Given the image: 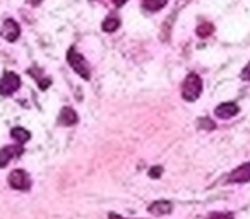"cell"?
I'll use <instances>...</instances> for the list:
<instances>
[{"instance_id":"obj_14","label":"cell","mask_w":250,"mask_h":219,"mask_svg":"<svg viewBox=\"0 0 250 219\" xmlns=\"http://www.w3.org/2000/svg\"><path fill=\"white\" fill-rule=\"evenodd\" d=\"M212 33H214V26H212L211 22H202V24L195 29V35H197L199 38H208Z\"/></svg>"},{"instance_id":"obj_20","label":"cell","mask_w":250,"mask_h":219,"mask_svg":"<svg viewBox=\"0 0 250 219\" xmlns=\"http://www.w3.org/2000/svg\"><path fill=\"white\" fill-rule=\"evenodd\" d=\"M108 219H130V218H124V216L117 214V212H110V214H108Z\"/></svg>"},{"instance_id":"obj_22","label":"cell","mask_w":250,"mask_h":219,"mask_svg":"<svg viewBox=\"0 0 250 219\" xmlns=\"http://www.w3.org/2000/svg\"><path fill=\"white\" fill-rule=\"evenodd\" d=\"M26 2H28L29 5H33V7H38V5L42 4L43 0H26Z\"/></svg>"},{"instance_id":"obj_3","label":"cell","mask_w":250,"mask_h":219,"mask_svg":"<svg viewBox=\"0 0 250 219\" xmlns=\"http://www.w3.org/2000/svg\"><path fill=\"white\" fill-rule=\"evenodd\" d=\"M19 87H21V77L16 72L7 70L0 77V96H12Z\"/></svg>"},{"instance_id":"obj_23","label":"cell","mask_w":250,"mask_h":219,"mask_svg":"<svg viewBox=\"0 0 250 219\" xmlns=\"http://www.w3.org/2000/svg\"><path fill=\"white\" fill-rule=\"evenodd\" d=\"M91 2H96V0H91Z\"/></svg>"},{"instance_id":"obj_1","label":"cell","mask_w":250,"mask_h":219,"mask_svg":"<svg viewBox=\"0 0 250 219\" xmlns=\"http://www.w3.org/2000/svg\"><path fill=\"white\" fill-rule=\"evenodd\" d=\"M202 93V79L195 72H190L182 82V98L188 103L199 100Z\"/></svg>"},{"instance_id":"obj_16","label":"cell","mask_w":250,"mask_h":219,"mask_svg":"<svg viewBox=\"0 0 250 219\" xmlns=\"http://www.w3.org/2000/svg\"><path fill=\"white\" fill-rule=\"evenodd\" d=\"M206 219H233L231 212H211Z\"/></svg>"},{"instance_id":"obj_5","label":"cell","mask_w":250,"mask_h":219,"mask_svg":"<svg viewBox=\"0 0 250 219\" xmlns=\"http://www.w3.org/2000/svg\"><path fill=\"white\" fill-rule=\"evenodd\" d=\"M0 35H2V38L5 41L14 43L21 36V28H19V24L14 19H5L4 24H2V29H0Z\"/></svg>"},{"instance_id":"obj_11","label":"cell","mask_w":250,"mask_h":219,"mask_svg":"<svg viewBox=\"0 0 250 219\" xmlns=\"http://www.w3.org/2000/svg\"><path fill=\"white\" fill-rule=\"evenodd\" d=\"M120 24H122L120 18H118L117 14H110V16H106V18L103 19V22H101V28H103L104 33H113V31H117V29L120 28Z\"/></svg>"},{"instance_id":"obj_17","label":"cell","mask_w":250,"mask_h":219,"mask_svg":"<svg viewBox=\"0 0 250 219\" xmlns=\"http://www.w3.org/2000/svg\"><path fill=\"white\" fill-rule=\"evenodd\" d=\"M199 127H201V129L212 130L216 125H214V122H212V120H209V119H199Z\"/></svg>"},{"instance_id":"obj_6","label":"cell","mask_w":250,"mask_h":219,"mask_svg":"<svg viewBox=\"0 0 250 219\" xmlns=\"http://www.w3.org/2000/svg\"><path fill=\"white\" fill-rule=\"evenodd\" d=\"M228 183H247L250 181V163H243L236 170H233L226 178Z\"/></svg>"},{"instance_id":"obj_19","label":"cell","mask_w":250,"mask_h":219,"mask_svg":"<svg viewBox=\"0 0 250 219\" xmlns=\"http://www.w3.org/2000/svg\"><path fill=\"white\" fill-rule=\"evenodd\" d=\"M242 79L243 80H250V62L245 65V69L242 70Z\"/></svg>"},{"instance_id":"obj_18","label":"cell","mask_w":250,"mask_h":219,"mask_svg":"<svg viewBox=\"0 0 250 219\" xmlns=\"http://www.w3.org/2000/svg\"><path fill=\"white\" fill-rule=\"evenodd\" d=\"M161 175H163V166H153L149 170V177L154 178V180H158V178H161Z\"/></svg>"},{"instance_id":"obj_9","label":"cell","mask_w":250,"mask_h":219,"mask_svg":"<svg viewBox=\"0 0 250 219\" xmlns=\"http://www.w3.org/2000/svg\"><path fill=\"white\" fill-rule=\"evenodd\" d=\"M238 112H240L238 104L231 103V101H228V103H221V104H218V106L214 108V115L218 117V119H221V120L233 119V117H235Z\"/></svg>"},{"instance_id":"obj_4","label":"cell","mask_w":250,"mask_h":219,"mask_svg":"<svg viewBox=\"0 0 250 219\" xmlns=\"http://www.w3.org/2000/svg\"><path fill=\"white\" fill-rule=\"evenodd\" d=\"M7 181H9V187L11 188H14V190H21V192H28L33 185L31 177H29L24 170H14L11 175H9Z\"/></svg>"},{"instance_id":"obj_12","label":"cell","mask_w":250,"mask_h":219,"mask_svg":"<svg viewBox=\"0 0 250 219\" xmlns=\"http://www.w3.org/2000/svg\"><path fill=\"white\" fill-rule=\"evenodd\" d=\"M11 137L16 140V144L22 146V144H26L31 139V132H28V130L22 129V127H14V129L11 130Z\"/></svg>"},{"instance_id":"obj_13","label":"cell","mask_w":250,"mask_h":219,"mask_svg":"<svg viewBox=\"0 0 250 219\" xmlns=\"http://www.w3.org/2000/svg\"><path fill=\"white\" fill-rule=\"evenodd\" d=\"M167 4H168V0H144V2H143L144 9H146V11H149V12L161 11V9H163Z\"/></svg>"},{"instance_id":"obj_8","label":"cell","mask_w":250,"mask_h":219,"mask_svg":"<svg viewBox=\"0 0 250 219\" xmlns=\"http://www.w3.org/2000/svg\"><path fill=\"white\" fill-rule=\"evenodd\" d=\"M77 122H79V117H77L76 110L70 106H63L62 110H60L59 117H57V123L62 127H72V125H76Z\"/></svg>"},{"instance_id":"obj_15","label":"cell","mask_w":250,"mask_h":219,"mask_svg":"<svg viewBox=\"0 0 250 219\" xmlns=\"http://www.w3.org/2000/svg\"><path fill=\"white\" fill-rule=\"evenodd\" d=\"M28 74H31V76L35 77L36 80H38L40 89H48L50 84H52V79H50V77H40V76H38V72H36V69H29V70H28Z\"/></svg>"},{"instance_id":"obj_10","label":"cell","mask_w":250,"mask_h":219,"mask_svg":"<svg viewBox=\"0 0 250 219\" xmlns=\"http://www.w3.org/2000/svg\"><path fill=\"white\" fill-rule=\"evenodd\" d=\"M173 211V205L168 200H156L147 207V212L153 216H167Z\"/></svg>"},{"instance_id":"obj_7","label":"cell","mask_w":250,"mask_h":219,"mask_svg":"<svg viewBox=\"0 0 250 219\" xmlns=\"http://www.w3.org/2000/svg\"><path fill=\"white\" fill-rule=\"evenodd\" d=\"M22 146L14 144V146H5L0 149V168H5L9 164V161L14 159V158L21 156L22 154Z\"/></svg>"},{"instance_id":"obj_2","label":"cell","mask_w":250,"mask_h":219,"mask_svg":"<svg viewBox=\"0 0 250 219\" xmlns=\"http://www.w3.org/2000/svg\"><path fill=\"white\" fill-rule=\"evenodd\" d=\"M67 63H69V65L74 69V72H76L77 76L83 77L84 80H89L91 79V67H89V63H87V60L84 59V57L81 55V53L77 52L74 46L67 50Z\"/></svg>"},{"instance_id":"obj_21","label":"cell","mask_w":250,"mask_h":219,"mask_svg":"<svg viewBox=\"0 0 250 219\" xmlns=\"http://www.w3.org/2000/svg\"><path fill=\"white\" fill-rule=\"evenodd\" d=\"M111 2H113L115 7H122V5H125L127 2H129V0H111Z\"/></svg>"}]
</instances>
